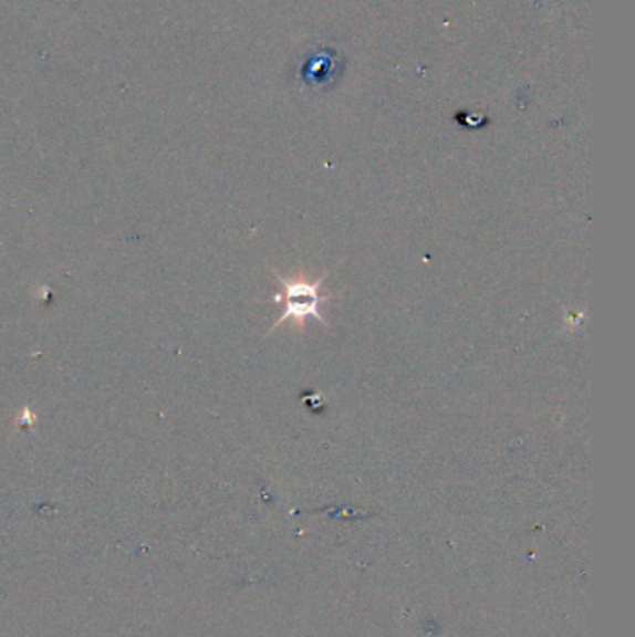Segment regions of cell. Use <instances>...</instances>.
Listing matches in <instances>:
<instances>
[{
    "label": "cell",
    "instance_id": "1",
    "mask_svg": "<svg viewBox=\"0 0 635 637\" xmlns=\"http://www.w3.org/2000/svg\"><path fill=\"white\" fill-rule=\"evenodd\" d=\"M280 283L283 285V293L285 296L277 295L274 301H285V312L282 313V317L278 318L277 325L272 326L271 332L277 328V326L283 325L289 318L293 321H299L302 323L306 317H313L319 323H324L323 313H321V304L326 301V296L321 295V288H323L324 278H319L318 282H291V280H285V278L278 276Z\"/></svg>",
    "mask_w": 635,
    "mask_h": 637
}]
</instances>
